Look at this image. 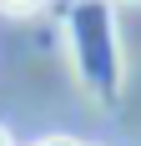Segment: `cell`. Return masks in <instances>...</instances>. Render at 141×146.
<instances>
[{
	"label": "cell",
	"instance_id": "1",
	"mask_svg": "<svg viewBox=\"0 0 141 146\" xmlns=\"http://www.w3.org/2000/svg\"><path fill=\"white\" fill-rule=\"evenodd\" d=\"M41 5L45 0H0V15H15V20H20V15H35Z\"/></svg>",
	"mask_w": 141,
	"mask_h": 146
},
{
	"label": "cell",
	"instance_id": "3",
	"mask_svg": "<svg viewBox=\"0 0 141 146\" xmlns=\"http://www.w3.org/2000/svg\"><path fill=\"white\" fill-rule=\"evenodd\" d=\"M0 146H15V136H10V131H5V126H0Z\"/></svg>",
	"mask_w": 141,
	"mask_h": 146
},
{
	"label": "cell",
	"instance_id": "2",
	"mask_svg": "<svg viewBox=\"0 0 141 146\" xmlns=\"http://www.w3.org/2000/svg\"><path fill=\"white\" fill-rule=\"evenodd\" d=\"M41 146H81V141H70V136H51V141H41Z\"/></svg>",
	"mask_w": 141,
	"mask_h": 146
}]
</instances>
